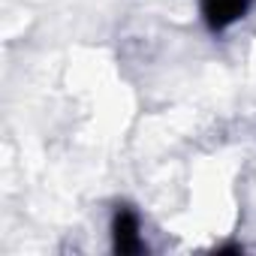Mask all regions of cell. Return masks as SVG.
<instances>
[{"label": "cell", "instance_id": "6da1fadb", "mask_svg": "<svg viewBox=\"0 0 256 256\" xmlns=\"http://www.w3.org/2000/svg\"><path fill=\"white\" fill-rule=\"evenodd\" d=\"M250 10V0H202V16L214 30L229 28Z\"/></svg>", "mask_w": 256, "mask_h": 256}, {"label": "cell", "instance_id": "7a4b0ae2", "mask_svg": "<svg viewBox=\"0 0 256 256\" xmlns=\"http://www.w3.org/2000/svg\"><path fill=\"white\" fill-rule=\"evenodd\" d=\"M112 232H114V250H118V253H139V250H142L139 220H136V214H133V211L120 208V211L114 214Z\"/></svg>", "mask_w": 256, "mask_h": 256}]
</instances>
